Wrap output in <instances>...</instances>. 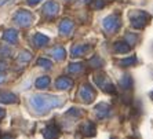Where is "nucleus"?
Instances as JSON below:
<instances>
[{
    "label": "nucleus",
    "mask_w": 153,
    "mask_h": 139,
    "mask_svg": "<svg viewBox=\"0 0 153 139\" xmlns=\"http://www.w3.org/2000/svg\"><path fill=\"white\" fill-rule=\"evenodd\" d=\"M29 104L32 106V109L39 114H44L48 110L58 107L64 104V99L59 96L50 95V94H36L32 95L29 99Z\"/></svg>",
    "instance_id": "nucleus-1"
},
{
    "label": "nucleus",
    "mask_w": 153,
    "mask_h": 139,
    "mask_svg": "<svg viewBox=\"0 0 153 139\" xmlns=\"http://www.w3.org/2000/svg\"><path fill=\"white\" fill-rule=\"evenodd\" d=\"M128 18H130V21H131V25L135 29L145 28V25L148 24V21H149V15L146 14L145 11H141V10L131 11V13L128 14Z\"/></svg>",
    "instance_id": "nucleus-2"
},
{
    "label": "nucleus",
    "mask_w": 153,
    "mask_h": 139,
    "mask_svg": "<svg viewBox=\"0 0 153 139\" xmlns=\"http://www.w3.org/2000/svg\"><path fill=\"white\" fill-rule=\"evenodd\" d=\"M97 96V92L95 89H94V87L91 86V84H88V83H85V84H83L82 87H80V91H79V99L82 101L83 104H91L94 99H95Z\"/></svg>",
    "instance_id": "nucleus-3"
},
{
    "label": "nucleus",
    "mask_w": 153,
    "mask_h": 139,
    "mask_svg": "<svg viewBox=\"0 0 153 139\" xmlns=\"http://www.w3.org/2000/svg\"><path fill=\"white\" fill-rule=\"evenodd\" d=\"M120 25H121V21H120V15L119 14L108 15V17L103 19V28H105V30L109 33L117 32Z\"/></svg>",
    "instance_id": "nucleus-4"
},
{
    "label": "nucleus",
    "mask_w": 153,
    "mask_h": 139,
    "mask_svg": "<svg viewBox=\"0 0 153 139\" xmlns=\"http://www.w3.org/2000/svg\"><path fill=\"white\" fill-rule=\"evenodd\" d=\"M13 19H14V22L17 24V25L25 28V26H29L30 24H32L33 15L30 14L29 11H26V10H18L17 13L14 14Z\"/></svg>",
    "instance_id": "nucleus-5"
},
{
    "label": "nucleus",
    "mask_w": 153,
    "mask_h": 139,
    "mask_svg": "<svg viewBox=\"0 0 153 139\" xmlns=\"http://www.w3.org/2000/svg\"><path fill=\"white\" fill-rule=\"evenodd\" d=\"M95 83H97V86L100 87L102 91H105V92L116 94V87H114V84H112L109 80H106V77H103V76H97Z\"/></svg>",
    "instance_id": "nucleus-6"
},
{
    "label": "nucleus",
    "mask_w": 153,
    "mask_h": 139,
    "mask_svg": "<svg viewBox=\"0 0 153 139\" xmlns=\"http://www.w3.org/2000/svg\"><path fill=\"white\" fill-rule=\"evenodd\" d=\"M94 110H95V114L98 118H106L111 116L112 107H111V105L105 104V102H101V104H98L94 107Z\"/></svg>",
    "instance_id": "nucleus-7"
},
{
    "label": "nucleus",
    "mask_w": 153,
    "mask_h": 139,
    "mask_svg": "<svg viewBox=\"0 0 153 139\" xmlns=\"http://www.w3.org/2000/svg\"><path fill=\"white\" fill-rule=\"evenodd\" d=\"M58 11H59V6H58V3H55V1H47L44 6H43V13H44V15H47V17H55V15L58 14Z\"/></svg>",
    "instance_id": "nucleus-8"
},
{
    "label": "nucleus",
    "mask_w": 153,
    "mask_h": 139,
    "mask_svg": "<svg viewBox=\"0 0 153 139\" xmlns=\"http://www.w3.org/2000/svg\"><path fill=\"white\" fill-rule=\"evenodd\" d=\"M44 139H58L59 138V128L55 124H48L43 131Z\"/></svg>",
    "instance_id": "nucleus-9"
},
{
    "label": "nucleus",
    "mask_w": 153,
    "mask_h": 139,
    "mask_svg": "<svg viewBox=\"0 0 153 139\" xmlns=\"http://www.w3.org/2000/svg\"><path fill=\"white\" fill-rule=\"evenodd\" d=\"M80 132L83 135L85 136H95L97 134V128H95V124L91 121H85L80 125Z\"/></svg>",
    "instance_id": "nucleus-10"
},
{
    "label": "nucleus",
    "mask_w": 153,
    "mask_h": 139,
    "mask_svg": "<svg viewBox=\"0 0 153 139\" xmlns=\"http://www.w3.org/2000/svg\"><path fill=\"white\" fill-rule=\"evenodd\" d=\"M17 95L8 91H0V102L6 105H11V104H17Z\"/></svg>",
    "instance_id": "nucleus-11"
},
{
    "label": "nucleus",
    "mask_w": 153,
    "mask_h": 139,
    "mask_svg": "<svg viewBox=\"0 0 153 139\" xmlns=\"http://www.w3.org/2000/svg\"><path fill=\"white\" fill-rule=\"evenodd\" d=\"M55 87H57L58 89H69L73 87V80L69 77H65V76L58 77L57 81H55Z\"/></svg>",
    "instance_id": "nucleus-12"
},
{
    "label": "nucleus",
    "mask_w": 153,
    "mask_h": 139,
    "mask_svg": "<svg viewBox=\"0 0 153 139\" xmlns=\"http://www.w3.org/2000/svg\"><path fill=\"white\" fill-rule=\"evenodd\" d=\"M91 48V46H85V44H76L72 47V57L77 58V57H83L87 51Z\"/></svg>",
    "instance_id": "nucleus-13"
},
{
    "label": "nucleus",
    "mask_w": 153,
    "mask_h": 139,
    "mask_svg": "<svg viewBox=\"0 0 153 139\" xmlns=\"http://www.w3.org/2000/svg\"><path fill=\"white\" fill-rule=\"evenodd\" d=\"M3 40L7 41L10 44H15L18 40V33L15 29H7L6 32L3 33Z\"/></svg>",
    "instance_id": "nucleus-14"
},
{
    "label": "nucleus",
    "mask_w": 153,
    "mask_h": 139,
    "mask_svg": "<svg viewBox=\"0 0 153 139\" xmlns=\"http://www.w3.org/2000/svg\"><path fill=\"white\" fill-rule=\"evenodd\" d=\"M113 50L117 54H127L131 51V46L127 41H116L113 46Z\"/></svg>",
    "instance_id": "nucleus-15"
},
{
    "label": "nucleus",
    "mask_w": 153,
    "mask_h": 139,
    "mask_svg": "<svg viewBox=\"0 0 153 139\" xmlns=\"http://www.w3.org/2000/svg\"><path fill=\"white\" fill-rule=\"evenodd\" d=\"M73 30V22L71 19H62L59 24V32L61 35H69Z\"/></svg>",
    "instance_id": "nucleus-16"
},
{
    "label": "nucleus",
    "mask_w": 153,
    "mask_h": 139,
    "mask_svg": "<svg viewBox=\"0 0 153 139\" xmlns=\"http://www.w3.org/2000/svg\"><path fill=\"white\" fill-rule=\"evenodd\" d=\"M48 41H50V39L46 35H43V33H36L33 36V43H35L36 47H44L48 44Z\"/></svg>",
    "instance_id": "nucleus-17"
},
{
    "label": "nucleus",
    "mask_w": 153,
    "mask_h": 139,
    "mask_svg": "<svg viewBox=\"0 0 153 139\" xmlns=\"http://www.w3.org/2000/svg\"><path fill=\"white\" fill-rule=\"evenodd\" d=\"M119 86L124 89V91H130V89L132 88V86H134V81H132L131 76H128V75L123 76V77L120 78V81H119Z\"/></svg>",
    "instance_id": "nucleus-18"
},
{
    "label": "nucleus",
    "mask_w": 153,
    "mask_h": 139,
    "mask_svg": "<svg viewBox=\"0 0 153 139\" xmlns=\"http://www.w3.org/2000/svg\"><path fill=\"white\" fill-rule=\"evenodd\" d=\"M51 55L57 61H64L65 58H66V51H65L64 47H55V48L51 50Z\"/></svg>",
    "instance_id": "nucleus-19"
},
{
    "label": "nucleus",
    "mask_w": 153,
    "mask_h": 139,
    "mask_svg": "<svg viewBox=\"0 0 153 139\" xmlns=\"http://www.w3.org/2000/svg\"><path fill=\"white\" fill-rule=\"evenodd\" d=\"M50 83H51V80H50L48 76H42V77H39L37 80H36L35 86H36V88L44 89V88H47V87L50 86Z\"/></svg>",
    "instance_id": "nucleus-20"
},
{
    "label": "nucleus",
    "mask_w": 153,
    "mask_h": 139,
    "mask_svg": "<svg viewBox=\"0 0 153 139\" xmlns=\"http://www.w3.org/2000/svg\"><path fill=\"white\" fill-rule=\"evenodd\" d=\"M134 64H137V58L135 57H128V58H124V59L117 61V65L121 66V68H128V66H132Z\"/></svg>",
    "instance_id": "nucleus-21"
},
{
    "label": "nucleus",
    "mask_w": 153,
    "mask_h": 139,
    "mask_svg": "<svg viewBox=\"0 0 153 139\" xmlns=\"http://www.w3.org/2000/svg\"><path fill=\"white\" fill-rule=\"evenodd\" d=\"M32 59V54L29 52V51H22L19 54V57H18V62H22V64H26Z\"/></svg>",
    "instance_id": "nucleus-22"
},
{
    "label": "nucleus",
    "mask_w": 153,
    "mask_h": 139,
    "mask_svg": "<svg viewBox=\"0 0 153 139\" xmlns=\"http://www.w3.org/2000/svg\"><path fill=\"white\" fill-rule=\"evenodd\" d=\"M37 65L44 69H50L51 66H53V62H51L50 59H47V58H39V59H37Z\"/></svg>",
    "instance_id": "nucleus-23"
},
{
    "label": "nucleus",
    "mask_w": 153,
    "mask_h": 139,
    "mask_svg": "<svg viewBox=\"0 0 153 139\" xmlns=\"http://www.w3.org/2000/svg\"><path fill=\"white\" fill-rule=\"evenodd\" d=\"M83 70V65L82 64H71L68 66V72L69 73H79Z\"/></svg>",
    "instance_id": "nucleus-24"
},
{
    "label": "nucleus",
    "mask_w": 153,
    "mask_h": 139,
    "mask_svg": "<svg viewBox=\"0 0 153 139\" xmlns=\"http://www.w3.org/2000/svg\"><path fill=\"white\" fill-rule=\"evenodd\" d=\"M102 59H101L100 57H94L91 58V61H90V65L93 66V68H100V66H102Z\"/></svg>",
    "instance_id": "nucleus-25"
},
{
    "label": "nucleus",
    "mask_w": 153,
    "mask_h": 139,
    "mask_svg": "<svg viewBox=\"0 0 153 139\" xmlns=\"http://www.w3.org/2000/svg\"><path fill=\"white\" fill-rule=\"evenodd\" d=\"M68 116H75V117H80L82 116V112L79 110V109H76V107H72V109H69L68 110Z\"/></svg>",
    "instance_id": "nucleus-26"
},
{
    "label": "nucleus",
    "mask_w": 153,
    "mask_h": 139,
    "mask_svg": "<svg viewBox=\"0 0 153 139\" xmlns=\"http://www.w3.org/2000/svg\"><path fill=\"white\" fill-rule=\"evenodd\" d=\"M6 69H7V64L3 61H0V72H4Z\"/></svg>",
    "instance_id": "nucleus-27"
},
{
    "label": "nucleus",
    "mask_w": 153,
    "mask_h": 139,
    "mask_svg": "<svg viewBox=\"0 0 153 139\" xmlns=\"http://www.w3.org/2000/svg\"><path fill=\"white\" fill-rule=\"evenodd\" d=\"M26 1H28V4H29V6H36V4H37V3H40L42 0H26Z\"/></svg>",
    "instance_id": "nucleus-28"
},
{
    "label": "nucleus",
    "mask_w": 153,
    "mask_h": 139,
    "mask_svg": "<svg viewBox=\"0 0 153 139\" xmlns=\"http://www.w3.org/2000/svg\"><path fill=\"white\" fill-rule=\"evenodd\" d=\"M0 54H1V55H3V54L8 55V54H11V51L8 50V48H1V50H0Z\"/></svg>",
    "instance_id": "nucleus-29"
},
{
    "label": "nucleus",
    "mask_w": 153,
    "mask_h": 139,
    "mask_svg": "<svg viewBox=\"0 0 153 139\" xmlns=\"http://www.w3.org/2000/svg\"><path fill=\"white\" fill-rule=\"evenodd\" d=\"M4 116H6V112H4L3 109H1V107H0V118H3Z\"/></svg>",
    "instance_id": "nucleus-30"
},
{
    "label": "nucleus",
    "mask_w": 153,
    "mask_h": 139,
    "mask_svg": "<svg viewBox=\"0 0 153 139\" xmlns=\"http://www.w3.org/2000/svg\"><path fill=\"white\" fill-rule=\"evenodd\" d=\"M1 139H14V138H13V136H11V135H4Z\"/></svg>",
    "instance_id": "nucleus-31"
},
{
    "label": "nucleus",
    "mask_w": 153,
    "mask_h": 139,
    "mask_svg": "<svg viewBox=\"0 0 153 139\" xmlns=\"http://www.w3.org/2000/svg\"><path fill=\"white\" fill-rule=\"evenodd\" d=\"M7 1H8V0H0V6H4Z\"/></svg>",
    "instance_id": "nucleus-32"
},
{
    "label": "nucleus",
    "mask_w": 153,
    "mask_h": 139,
    "mask_svg": "<svg viewBox=\"0 0 153 139\" xmlns=\"http://www.w3.org/2000/svg\"><path fill=\"white\" fill-rule=\"evenodd\" d=\"M3 81H4V76L0 73V83H3Z\"/></svg>",
    "instance_id": "nucleus-33"
},
{
    "label": "nucleus",
    "mask_w": 153,
    "mask_h": 139,
    "mask_svg": "<svg viewBox=\"0 0 153 139\" xmlns=\"http://www.w3.org/2000/svg\"><path fill=\"white\" fill-rule=\"evenodd\" d=\"M150 96H152V98H153V92H152V94H150Z\"/></svg>",
    "instance_id": "nucleus-34"
}]
</instances>
